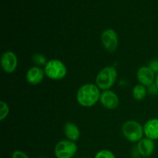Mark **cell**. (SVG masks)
Returning a JSON list of instances; mask_svg holds the SVG:
<instances>
[{
    "label": "cell",
    "mask_w": 158,
    "mask_h": 158,
    "mask_svg": "<svg viewBox=\"0 0 158 158\" xmlns=\"http://www.w3.org/2000/svg\"><path fill=\"white\" fill-rule=\"evenodd\" d=\"M18 66V59L16 55L12 51L3 52L1 57V66L6 73L15 72Z\"/></svg>",
    "instance_id": "cell-7"
},
{
    "label": "cell",
    "mask_w": 158,
    "mask_h": 158,
    "mask_svg": "<svg viewBox=\"0 0 158 158\" xmlns=\"http://www.w3.org/2000/svg\"><path fill=\"white\" fill-rule=\"evenodd\" d=\"M143 131L146 137L151 140H158V118L148 120L143 125Z\"/></svg>",
    "instance_id": "cell-12"
},
{
    "label": "cell",
    "mask_w": 158,
    "mask_h": 158,
    "mask_svg": "<svg viewBox=\"0 0 158 158\" xmlns=\"http://www.w3.org/2000/svg\"><path fill=\"white\" fill-rule=\"evenodd\" d=\"M44 71L46 77L52 80H63L67 73V69L64 63L56 59L48 61L44 67Z\"/></svg>",
    "instance_id": "cell-4"
},
{
    "label": "cell",
    "mask_w": 158,
    "mask_h": 158,
    "mask_svg": "<svg viewBox=\"0 0 158 158\" xmlns=\"http://www.w3.org/2000/svg\"><path fill=\"white\" fill-rule=\"evenodd\" d=\"M101 41L103 47L109 52H115L118 47V35L116 31L112 29H106L103 31L101 34Z\"/></svg>",
    "instance_id": "cell-6"
},
{
    "label": "cell",
    "mask_w": 158,
    "mask_h": 158,
    "mask_svg": "<svg viewBox=\"0 0 158 158\" xmlns=\"http://www.w3.org/2000/svg\"><path fill=\"white\" fill-rule=\"evenodd\" d=\"M146 86L141 84H137L133 89V97L136 100H142L147 95Z\"/></svg>",
    "instance_id": "cell-14"
},
{
    "label": "cell",
    "mask_w": 158,
    "mask_h": 158,
    "mask_svg": "<svg viewBox=\"0 0 158 158\" xmlns=\"http://www.w3.org/2000/svg\"><path fill=\"white\" fill-rule=\"evenodd\" d=\"M63 131L67 140L77 141L80 137V131L78 127L72 122H67L63 127Z\"/></svg>",
    "instance_id": "cell-13"
},
{
    "label": "cell",
    "mask_w": 158,
    "mask_h": 158,
    "mask_svg": "<svg viewBox=\"0 0 158 158\" xmlns=\"http://www.w3.org/2000/svg\"><path fill=\"white\" fill-rule=\"evenodd\" d=\"M77 152V145L69 140H60L54 148V154L56 158H72Z\"/></svg>",
    "instance_id": "cell-5"
},
{
    "label": "cell",
    "mask_w": 158,
    "mask_h": 158,
    "mask_svg": "<svg viewBox=\"0 0 158 158\" xmlns=\"http://www.w3.org/2000/svg\"><path fill=\"white\" fill-rule=\"evenodd\" d=\"M32 61H33V63L39 66H45L48 62L47 60H46V56L42 53L34 54V55L32 56Z\"/></svg>",
    "instance_id": "cell-15"
},
{
    "label": "cell",
    "mask_w": 158,
    "mask_h": 158,
    "mask_svg": "<svg viewBox=\"0 0 158 158\" xmlns=\"http://www.w3.org/2000/svg\"><path fill=\"white\" fill-rule=\"evenodd\" d=\"M12 158H29L26 153L21 151H15L12 154Z\"/></svg>",
    "instance_id": "cell-19"
},
{
    "label": "cell",
    "mask_w": 158,
    "mask_h": 158,
    "mask_svg": "<svg viewBox=\"0 0 158 158\" xmlns=\"http://www.w3.org/2000/svg\"><path fill=\"white\" fill-rule=\"evenodd\" d=\"M148 67L154 73H158V60H153L148 64Z\"/></svg>",
    "instance_id": "cell-18"
},
{
    "label": "cell",
    "mask_w": 158,
    "mask_h": 158,
    "mask_svg": "<svg viewBox=\"0 0 158 158\" xmlns=\"http://www.w3.org/2000/svg\"><path fill=\"white\" fill-rule=\"evenodd\" d=\"M137 77L140 84L144 86H150L155 83V73L148 66L139 68L137 73Z\"/></svg>",
    "instance_id": "cell-9"
},
{
    "label": "cell",
    "mask_w": 158,
    "mask_h": 158,
    "mask_svg": "<svg viewBox=\"0 0 158 158\" xmlns=\"http://www.w3.org/2000/svg\"><path fill=\"white\" fill-rule=\"evenodd\" d=\"M101 93L100 88L94 83H86L79 88L77 100L83 107H91L100 100Z\"/></svg>",
    "instance_id": "cell-1"
},
{
    "label": "cell",
    "mask_w": 158,
    "mask_h": 158,
    "mask_svg": "<svg viewBox=\"0 0 158 158\" xmlns=\"http://www.w3.org/2000/svg\"><path fill=\"white\" fill-rule=\"evenodd\" d=\"M45 75L46 74L44 69L40 66H33L31 67L26 73V81L31 85H37L43 82Z\"/></svg>",
    "instance_id": "cell-10"
},
{
    "label": "cell",
    "mask_w": 158,
    "mask_h": 158,
    "mask_svg": "<svg viewBox=\"0 0 158 158\" xmlns=\"http://www.w3.org/2000/svg\"><path fill=\"white\" fill-rule=\"evenodd\" d=\"M94 158H116L112 151L109 150H101L96 154Z\"/></svg>",
    "instance_id": "cell-17"
},
{
    "label": "cell",
    "mask_w": 158,
    "mask_h": 158,
    "mask_svg": "<svg viewBox=\"0 0 158 158\" xmlns=\"http://www.w3.org/2000/svg\"><path fill=\"white\" fill-rule=\"evenodd\" d=\"M154 149H155V143L154 140L148 137L143 138L137 143V150L142 157H147L151 156L154 151Z\"/></svg>",
    "instance_id": "cell-11"
},
{
    "label": "cell",
    "mask_w": 158,
    "mask_h": 158,
    "mask_svg": "<svg viewBox=\"0 0 158 158\" xmlns=\"http://www.w3.org/2000/svg\"><path fill=\"white\" fill-rule=\"evenodd\" d=\"M148 92L151 94H157L158 93V88L156 86L155 83H153L152 85H151L150 86H148Z\"/></svg>",
    "instance_id": "cell-20"
},
{
    "label": "cell",
    "mask_w": 158,
    "mask_h": 158,
    "mask_svg": "<svg viewBox=\"0 0 158 158\" xmlns=\"http://www.w3.org/2000/svg\"><path fill=\"white\" fill-rule=\"evenodd\" d=\"M100 101L103 107L108 110H114L119 106V97L111 90H104L100 95Z\"/></svg>",
    "instance_id": "cell-8"
},
{
    "label": "cell",
    "mask_w": 158,
    "mask_h": 158,
    "mask_svg": "<svg viewBox=\"0 0 158 158\" xmlns=\"http://www.w3.org/2000/svg\"><path fill=\"white\" fill-rule=\"evenodd\" d=\"M117 79V71L112 66H106L102 69L96 77V85L103 90L110 89Z\"/></svg>",
    "instance_id": "cell-2"
},
{
    "label": "cell",
    "mask_w": 158,
    "mask_h": 158,
    "mask_svg": "<svg viewBox=\"0 0 158 158\" xmlns=\"http://www.w3.org/2000/svg\"><path fill=\"white\" fill-rule=\"evenodd\" d=\"M121 130L125 138L132 143H138L144 135L143 127L135 120H127L123 123Z\"/></svg>",
    "instance_id": "cell-3"
},
{
    "label": "cell",
    "mask_w": 158,
    "mask_h": 158,
    "mask_svg": "<svg viewBox=\"0 0 158 158\" xmlns=\"http://www.w3.org/2000/svg\"><path fill=\"white\" fill-rule=\"evenodd\" d=\"M155 84L156 86H157L158 88V73L157 74V76H156V79H155Z\"/></svg>",
    "instance_id": "cell-21"
},
{
    "label": "cell",
    "mask_w": 158,
    "mask_h": 158,
    "mask_svg": "<svg viewBox=\"0 0 158 158\" xmlns=\"http://www.w3.org/2000/svg\"><path fill=\"white\" fill-rule=\"evenodd\" d=\"M9 114V107L7 103L4 101L0 102V120L2 121L7 117Z\"/></svg>",
    "instance_id": "cell-16"
}]
</instances>
